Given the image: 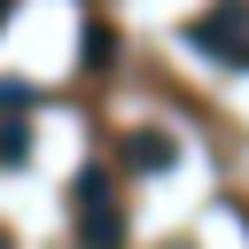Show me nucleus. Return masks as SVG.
Masks as SVG:
<instances>
[{"label":"nucleus","mask_w":249,"mask_h":249,"mask_svg":"<svg viewBox=\"0 0 249 249\" xmlns=\"http://www.w3.org/2000/svg\"><path fill=\"white\" fill-rule=\"evenodd\" d=\"M195 39H202V47H226V54H249V47H241V8H218Z\"/></svg>","instance_id":"f257e3e1"},{"label":"nucleus","mask_w":249,"mask_h":249,"mask_svg":"<svg viewBox=\"0 0 249 249\" xmlns=\"http://www.w3.org/2000/svg\"><path fill=\"white\" fill-rule=\"evenodd\" d=\"M86 241H101V249L117 241V210H109V195H101L93 179H86Z\"/></svg>","instance_id":"f03ea898"},{"label":"nucleus","mask_w":249,"mask_h":249,"mask_svg":"<svg viewBox=\"0 0 249 249\" xmlns=\"http://www.w3.org/2000/svg\"><path fill=\"white\" fill-rule=\"evenodd\" d=\"M132 163H140V171L171 163V140H163V132H140V140H132Z\"/></svg>","instance_id":"7ed1b4c3"},{"label":"nucleus","mask_w":249,"mask_h":249,"mask_svg":"<svg viewBox=\"0 0 249 249\" xmlns=\"http://www.w3.org/2000/svg\"><path fill=\"white\" fill-rule=\"evenodd\" d=\"M0 16H8V0H0Z\"/></svg>","instance_id":"20e7f679"},{"label":"nucleus","mask_w":249,"mask_h":249,"mask_svg":"<svg viewBox=\"0 0 249 249\" xmlns=\"http://www.w3.org/2000/svg\"><path fill=\"white\" fill-rule=\"evenodd\" d=\"M0 249H8V233H0Z\"/></svg>","instance_id":"39448f33"}]
</instances>
